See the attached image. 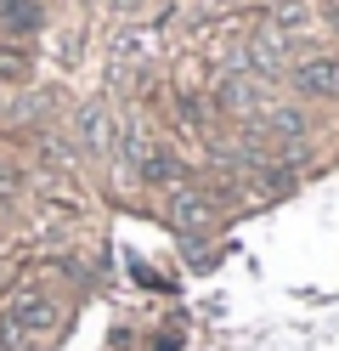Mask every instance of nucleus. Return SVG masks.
<instances>
[{
	"label": "nucleus",
	"mask_w": 339,
	"mask_h": 351,
	"mask_svg": "<svg viewBox=\"0 0 339 351\" xmlns=\"http://www.w3.org/2000/svg\"><path fill=\"white\" fill-rule=\"evenodd\" d=\"M266 91H271V85L255 80V74H226L221 91H215V102L226 108V114H238V119H260L266 114Z\"/></svg>",
	"instance_id": "nucleus-1"
},
{
	"label": "nucleus",
	"mask_w": 339,
	"mask_h": 351,
	"mask_svg": "<svg viewBox=\"0 0 339 351\" xmlns=\"http://www.w3.org/2000/svg\"><path fill=\"white\" fill-rule=\"evenodd\" d=\"M45 23H51L45 0H0V34L12 46H29L34 34H45Z\"/></svg>",
	"instance_id": "nucleus-2"
},
{
	"label": "nucleus",
	"mask_w": 339,
	"mask_h": 351,
	"mask_svg": "<svg viewBox=\"0 0 339 351\" xmlns=\"http://www.w3.org/2000/svg\"><path fill=\"white\" fill-rule=\"evenodd\" d=\"M164 215H170V221L192 238L198 227H210V221H215V204H210V193H198V187H170Z\"/></svg>",
	"instance_id": "nucleus-3"
},
{
	"label": "nucleus",
	"mask_w": 339,
	"mask_h": 351,
	"mask_svg": "<svg viewBox=\"0 0 339 351\" xmlns=\"http://www.w3.org/2000/svg\"><path fill=\"white\" fill-rule=\"evenodd\" d=\"M74 136H79L85 153H113V119H108V108H102V102H85V108H79Z\"/></svg>",
	"instance_id": "nucleus-4"
},
{
	"label": "nucleus",
	"mask_w": 339,
	"mask_h": 351,
	"mask_svg": "<svg viewBox=\"0 0 339 351\" xmlns=\"http://www.w3.org/2000/svg\"><path fill=\"white\" fill-rule=\"evenodd\" d=\"M288 80H294V91H305V97H334V91H339L334 57H305L300 69H288Z\"/></svg>",
	"instance_id": "nucleus-5"
},
{
	"label": "nucleus",
	"mask_w": 339,
	"mask_h": 351,
	"mask_svg": "<svg viewBox=\"0 0 339 351\" xmlns=\"http://www.w3.org/2000/svg\"><path fill=\"white\" fill-rule=\"evenodd\" d=\"M29 69H34L29 46H12V40H0V85H17V80H29Z\"/></svg>",
	"instance_id": "nucleus-6"
},
{
	"label": "nucleus",
	"mask_w": 339,
	"mask_h": 351,
	"mask_svg": "<svg viewBox=\"0 0 339 351\" xmlns=\"http://www.w3.org/2000/svg\"><path fill=\"white\" fill-rule=\"evenodd\" d=\"M17 182H23V176H17V165H6V159H0V199H6Z\"/></svg>",
	"instance_id": "nucleus-7"
}]
</instances>
